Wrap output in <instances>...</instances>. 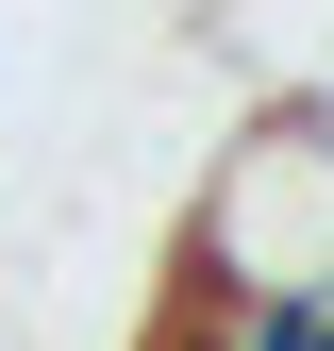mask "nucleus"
Returning a JSON list of instances; mask_svg holds the SVG:
<instances>
[{"instance_id":"1","label":"nucleus","mask_w":334,"mask_h":351,"mask_svg":"<svg viewBox=\"0 0 334 351\" xmlns=\"http://www.w3.org/2000/svg\"><path fill=\"white\" fill-rule=\"evenodd\" d=\"M268 285H334V117L318 101L250 117L184 217V301H268Z\"/></svg>"}]
</instances>
